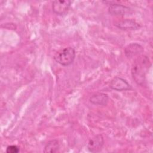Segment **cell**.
I'll return each instance as SVG.
<instances>
[{"mask_svg": "<svg viewBox=\"0 0 153 153\" xmlns=\"http://www.w3.org/2000/svg\"><path fill=\"white\" fill-rule=\"evenodd\" d=\"M151 66L149 58L145 55H139L131 67V75L135 82L140 85H143L145 82L146 74Z\"/></svg>", "mask_w": 153, "mask_h": 153, "instance_id": "cell-1", "label": "cell"}, {"mask_svg": "<svg viewBox=\"0 0 153 153\" xmlns=\"http://www.w3.org/2000/svg\"><path fill=\"white\" fill-rule=\"evenodd\" d=\"M75 56L76 53L75 49L71 47H69L57 52L54 56V59L60 65L63 66H67L74 62Z\"/></svg>", "mask_w": 153, "mask_h": 153, "instance_id": "cell-2", "label": "cell"}, {"mask_svg": "<svg viewBox=\"0 0 153 153\" xmlns=\"http://www.w3.org/2000/svg\"><path fill=\"white\" fill-rule=\"evenodd\" d=\"M109 87L112 90L119 91L132 89L131 85L127 81V80L119 76H115L111 81Z\"/></svg>", "mask_w": 153, "mask_h": 153, "instance_id": "cell-3", "label": "cell"}, {"mask_svg": "<svg viewBox=\"0 0 153 153\" xmlns=\"http://www.w3.org/2000/svg\"><path fill=\"white\" fill-rule=\"evenodd\" d=\"M71 1L68 0L54 1L52 2V10L57 15L62 16L66 14L68 11L71 7Z\"/></svg>", "mask_w": 153, "mask_h": 153, "instance_id": "cell-4", "label": "cell"}, {"mask_svg": "<svg viewBox=\"0 0 153 153\" xmlns=\"http://www.w3.org/2000/svg\"><path fill=\"white\" fill-rule=\"evenodd\" d=\"M104 139L102 134H99L91 139L87 145V148L90 152H100L103 146Z\"/></svg>", "mask_w": 153, "mask_h": 153, "instance_id": "cell-5", "label": "cell"}, {"mask_svg": "<svg viewBox=\"0 0 153 153\" xmlns=\"http://www.w3.org/2000/svg\"><path fill=\"white\" fill-rule=\"evenodd\" d=\"M108 12L112 16H126L130 15L132 13L130 8L125 5L118 4H111L109 7Z\"/></svg>", "mask_w": 153, "mask_h": 153, "instance_id": "cell-6", "label": "cell"}, {"mask_svg": "<svg viewBox=\"0 0 153 153\" xmlns=\"http://www.w3.org/2000/svg\"><path fill=\"white\" fill-rule=\"evenodd\" d=\"M114 25L118 28L124 30H137L140 27V25L133 19H124L117 22Z\"/></svg>", "mask_w": 153, "mask_h": 153, "instance_id": "cell-7", "label": "cell"}, {"mask_svg": "<svg viewBox=\"0 0 153 153\" xmlns=\"http://www.w3.org/2000/svg\"><path fill=\"white\" fill-rule=\"evenodd\" d=\"M144 51L143 47L137 43H131L128 45L124 49V53L128 58H131L139 56Z\"/></svg>", "mask_w": 153, "mask_h": 153, "instance_id": "cell-8", "label": "cell"}, {"mask_svg": "<svg viewBox=\"0 0 153 153\" xmlns=\"http://www.w3.org/2000/svg\"><path fill=\"white\" fill-rule=\"evenodd\" d=\"M89 100L93 105L106 106L109 102V96L103 93H97L92 95Z\"/></svg>", "mask_w": 153, "mask_h": 153, "instance_id": "cell-9", "label": "cell"}, {"mask_svg": "<svg viewBox=\"0 0 153 153\" xmlns=\"http://www.w3.org/2000/svg\"><path fill=\"white\" fill-rule=\"evenodd\" d=\"M59 147H60V145H59V141L57 139H53L48 141L46 143L45 146H44L43 152L45 153L56 152L58 151Z\"/></svg>", "mask_w": 153, "mask_h": 153, "instance_id": "cell-10", "label": "cell"}, {"mask_svg": "<svg viewBox=\"0 0 153 153\" xmlns=\"http://www.w3.org/2000/svg\"><path fill=\"white\" fill-rule=\"evenodd\" d=\"M20 151L19 148L17 145H9L6 148V152L7 153H17Z\"/></svg>", "mask_w": 153, "mask_h": 153, "instance_id": "cell-11", "label": "cell"}]
</instances>
